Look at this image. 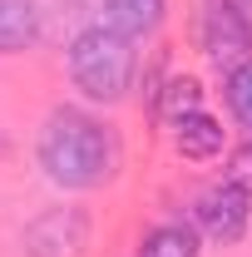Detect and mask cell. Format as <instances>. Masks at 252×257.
<instances>
[{
    "label": "cell",
    "mask_w": 252,
    "mask_h": 257,
    "mask_svg": "<svg viewBox=\"0 0 252 257\" xmlns=\"http://www.w3.org/2000/svg\"><path fill=\"white\" fill-rule=\"evenodd\" d=\"M119 163L114 134L84 109H55L40 128V168L60 188H99Z\"/></svg>",
    "instance_id": "1"
},
{
    "label": "cell",
    "mask_w": 252,
    "mask_h": 257,
    "mask_svg": "<svg viewBox=\"0 0 252 257\" xmlns=\"http://www.w3.org/2000/svg\"><path fill=\"white\" fill-rule=\"evenodd\" d=\"M198 40H203V55L232 74L237 64L252 60V15L232 10L227 0H208L198 20Z\"/></svg>",
    "instance_id": "3"
},
{
    "label": "cell",
    "mask_w": 252,
    "mask_h": 257,
    "mask_svg": "<svg viewBox=\"0 0 252 257\" xmlns=\"http://www.w3.org/2000/svg\"><path fill=\"white\" fill-rule=\"evenodd\" d=\"M232 10H242V15H252V0H227Z\"/></svg>",
    "instance_id": "13"
},
{
    "label": "cell",
    "mask_w": 252,
    "mask_h": 257,
    "mask_svg": "<svg viewBox=\"0 0 252 257\" xmlns=\"http://www.w3.org/2000/svg\"><path fill=\"white\" fill-rule=\"evenodd\" d=\"M227 109L242 128H252V60L227 74Z\"/></svg>",
    "instance_id": "11"
},
{
    "label": "cell",
    "mask_w": 252,
    "mask_h": 257,
    "mask_svg": "<svg viewBox=\"0 0 252 257\" xmlns=\"http://www.w3.org/2000/svg\"><path fill=\"white\" fill-rule=\"evenodd\" d=\"M104 25H114L129 40L154 35L163 25V0H104Z\"/></svg>",
    "instance_id": "7"
},
{
    "label": "cell",
    "mask_w": 252,
    "mask_h": 257,
    "mask_svg": "<svg viewBox=\"0 0 252 257\" xmlns=\"http://www.w3.org/2000/svg\"><path fill=\"white\" fill-rule=\"evenodd\" d=\"M173 144H178L183 159H213V154H222V124L198 109V114L173 124Z\"/></svg>",
    "instance_id": "8"
},
{
    "label": "cell",
    "mask_w": 252,
    "mask_h": 257,
    "mask_svg": "<svg viewBox=\"0 0 252 257\" xmlns=\"http://www.w3.org/2000/svg\"><path fill=\"white\" fill-rule=\"evenodd\" d=\"M193 218H198V227H203L213 242H237V237L247 232V218H252V193L242 188V183H232V178H222L218 188H208L198 198Z\"/></svg>",
    "instance_id": "5"
},
{
    "label": "cell",
    "mask_w": 252,
    "mask_h": 257,
    "mask_svg": "<svg viewBox=\"0 0 252 257\" xmlns=\"http://www.w3.org/2000/svg\"><path fill=\"white\" fill-rule=\"evenodd\" d=\"M203 109V89H198V79H173L168 89H163V104H158V114L168 119V124H178V119H188Z\"/></svg>",
    "instance_id": "10"
},
{
    "label": "cell",
    "mask_w": 252,
    "mask_h": 257,
    "mask_svg": "<svg viewBox=\"0 0 252 257\" xmlns=\"http://www.w3.org/2000/svg\"><path fill=\"white\" fill-rule=\"evenodd\" d=\"M40 40L35 0H0V55H20Z\"/></svg>",
    "instance_id": "6"
},
{
    "label": "cell",
    "mask_w": 252,
    "mask_h": 257,
    "mask_svg": "<svg viewBox=\"0 0 252 257\" xmlns=\"http://www.w3.org/2000/svg\"><path fill=\"white\" fill-rule=\"evenodd\" d=\"M89 247V213L79 208H50L25 232V257H84Z\"/></svg>",
    "instance_id": "4"
},
{
    "label": "cell",
    "mask_w": 252,
    "mask_h": 257,
    "mask_svg": "<svg viewBox=\"0 0 252 257\" xmlns=\"http://www.w3.org/2000/svg\"><path fill=\"white\" fill-rule=\"evenodd\" d=\"M69 79L99 104H114L134 84V40L114 25H89L69 45Z\"/></svg>",
    "instance_id": "2"
},
{
    "label": "cell",
    "mask_w": 252,
    "mask_h": 257,
    "mask_svg": "<svg viewBox=\"0 0 252 257\" xmlns=\"http://www.w3.org/2000/svg\"><path fill=\"white\" fill-rule=\"evenodd\" d=\"M139 257H198V232L188 223H163L144 237Z\"/></svg>",
    "instance_id": "9"
},
{
    "label": "cell",
    "mask_w": 252,
    "mask_h": 257,
    "mask_svg": "<svg viewBox=\"0 0 252 257\" xmlns=\"http://www.w3.org/2000/svg\"><path fill=\"white\" fill-rule=\"evenodd\" d=\"M227 178H232V183H242V188L252 193V144L232 154V168H227Z\"/></svg>",
    "instance_id": "12"
}]
</instances>
